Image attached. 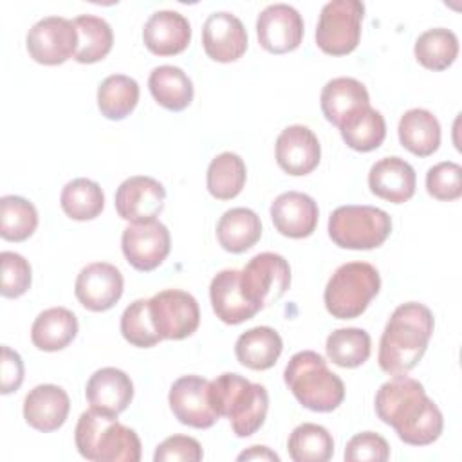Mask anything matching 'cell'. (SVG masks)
<instances>
[{"instance_id":"obj_1","label":"cell","mask_w":462,"mask_h":462,"mask_svg":"<svg viewBox=\"0 0 462 462\" xmlns=\"http://www.w3.org/2000/svg\"><path fill=\"white\" fill-rule=\"evenodd\" d=\"M375 413L410 446L435 442L444 428L439 406L426 395L424 386L406 374L381 384L375 393Z\"/></svg>"},{"instance_id":"obj_11","label":"cell","mask_w":462,"mask_h":462,"mask_svg":"<svg viewBox=\"0 0 462 462\" xmlns=\"http://www.w3.org/2000/svg\"><path fill=\"white\" fill-rule=\"evenodd\" d=\"M29 56L42 65H60L76 56L78 32L72 20L45 16L38 20L25 38Z\"/></svg>"},{"instance_id":"obj_38","label":"cell","mask_w":462,"mask_h":462,"mask_svg":"<svg viewBox=\"0 0 462 462\" xmlns=\"http://www.w3.org/2000/svg\"><path fill=\"white\" fill-rule=\"evenodd\" d=\"M287 449L294 462H327L334 453V440L327 428L303 422L292 430Z\"/></svg>"},{"instance_id":"obj_14","label":"cell","mask_w":462,"mask_h":462,"mask_svg":"<svg viewBox=\"0 0 462 462\" xmlns=\"http://www.w3.org/2000/svg\"><path fill=\"white\" fill-rule=\"evenodd\" d=\"M208 390L209 381L200 375H182L171 384L168 402L180 424L206 430L217 422L218 415L209 404Z\"/></svg>"},{"instance_id":"obj_30","label":"cell","mask_w":462,"mask_h":462,"mask_svg":"<svg viewBox=\"0 0 462 462\" xmlns=\"http://www.w3.org/2000/svg\"><path fill=\"white\" fill-rule=\"evenodd\" d=\"M148 88L153 99L171 112H180L193 101V83L188 74L175 65L155 67L150 72Z\"/></svg>"},{"instance_id":"obj_21","label":"cell","mask_w":462,"mask_h":462,"mask_svg":"<svg viewBox=\"0 0 462 462\" xmlns=\"http://www.w3.org/2000/svg\"><path fill=\"white\" fill-rule=\"evenodd\" d=\"M143 40L150 52L157 56H173L189 45L191 25L179 11H155L144 23Z\"/></svg>"},{"instance_id":"obj_39","label":"cell","mask_w":462,"mask_h":462,"mask_svg":"<svg viewBox=\"0 0 462 462\" xmlns=\"http://www.w3.org/2000/svg\"><path fill=\"white\" fill-rule=\"evenodd\" d=\"M38 227V211L32 202L18 195L0 199V235L9 242L27 240Z\"/></svg>"},{"instance_id":"obj_5","label":"cell","mask_w":462,"mask_h":462,"mask_svg":"<svg viewBox=\"0 0 462 462\" xmlns=\"http://www.w3.org/2000/svg\"><path fill=\"white\" fill-rule=\"evenodd\" d=\"M283 381L298 402L312 411L328 413L345 399V384L327 361L312 350L296 352L283 372Z\"/></svg>"},{"instance_id":"obj_43","label":"cell","mask_w":462,"mask_h":462,"mask_svg":"<svg viewBox=\"0 0 462 462\" xmlns=\"http://www.w3.org/2000/svg\"><path fill=\"white\" fill-rule=\"evenodd\" d=\"M390 457V446L384 437L374 431H363L354 435L345 448L346 462H384Z\"/></svg>"},{"instance_id":"obj_27","label":"cell","mask_w":462,"mask_h":462,"mask_svg":"<svg viewBox=\"0 0 462 462\" xmlns=\"http://www.w3.org/2000/svg\"><path fill=\"white\" fill-rule=\"evenodd\" d=\"M283 350L280 334L271 327H254L242 332L235 343V354L240 365L251 370L273 368Z\"/></svg>"},{"instance_id":"obj_16","label":"cell","mask_w":462,"mask_h":462,"mask_svg":"<svg viewBox=\"0 0 462 462\" xmlns=\"http://www.w3.org/2000/svg\"><path fill=\"white\" fill-rule=\"evenodd\" d=\"M164 186L146 175L125 179L116 191V211L123 220L144 222L153 220L164 208Z\"/></svg>"},{"instance_id":"obj_4","label":"cell","mask_w":462,"mask_h":462,"mask_svg":"<svg viewBox=\"0 0 462 462\" xmlns=\"http://www.w3.org/2000/svg\"><path fill=\"white\" fill-rule=\"evenodd\" d=\"M74 440L79 455L94 462H139L141 440L132 428L117 417H108L92 408L78 419Z\"/></svg>"},{"instance_id":"obj_17","label":"cell","mask_w":462,"mask_h":462,"mask_svg":"<svg viewBox=\"0 0 462 462\" xmlns=\"http://www.w3.org/2000/svg\"><path fill=\"white\" fill-rule=\"evenodd\" d=\"M202 47L215 61H236L247 51V32L244 23L227 11L211 13L202 27Z\"/></svg>"},{"instance_id":"obj_9","label":"cell","mask_w":462,"mask_h":462,"mask_svg":"<svg viewBox=\"0 0 462 462\" xmlns=\"http://www.w3.org/2000/svg\"><path fill=\"white\" fill-rule=\"evenodd\" d=\"M240 285L245 298L254 307H269L276 303L291 285L289 262L276 253H260L240 271Z\"/></svg>"},{"instance_id":"obj_13","label":"cell","mask_w":462,"mask_h":462,"mask_svg":"<svg viewBox=\"0 0 462 462\" xmlns=\"http://www.w3.org/2000/svg\"><path fill=\"white\" fill-rule=\"evenodd\" d=\"M303 18L289 4H271L256 18L260 45L273 54H285L303 40Z\"/></svg>"},{"instance_id":"obj_19","label":"cell","mask_w":462,"mask_h":462,"mask_svg":"<svg viewBox=\"0 0 462 462\" xmlns=\"http://www.w3.org/2000/svg\"><path fill=\"white\" fill-rule=\"evenodd\" d=\"M85 395L94 411L117 417L134 399V383L123 370L105 366L90 375Z\"/></svg>"},{"instance_id":"obj_26","label":"cell","mask_w":462,"mask_h":462,"mask_svg":"<svg viewBox=\"0 0 462 462\" xmlns=\"http://www.w3.org/2000/svg\"><path fill=\"white\" fill-rule=\"evenodd\" d=\"M78 334V318L65 307H51L40 312L31 327V341L45 352H58L69 346Z\"/></svg>"},{"instance_id":"obj_2","label":"cell","mask_w":462,"mask_h":462,"mask_svg":"<svg viewBox=\"0 0 462 462\" xmlns=\"http://www.w3.org/2000/svg\"><path fill=\"white\" fill-rule=\"evenodd\" d=\"M431 310L417 301L399 305L381 336L377 361L384 374L404 375L422 359L433 334Z\"/></svg>"},{"instance_id":"obj_34","label":"cell","mask_w":462,"mask_h":462,"mask_svg":"<svg viewBox=\"0 0 462 462\" xmlns=\"http://www.w3.org/2000/svg\"><path fill=\"white\" fill-rule=\"evenodd\" d=\"M72 22L78 32V49L74 56L78 63H96L112 51L114 32L106 20L92 14H81Z\"/></svg>"},{"instance_id":"obj_37","label":"cell","mask_w":462,"mask_h":462,"mask_svg":"<svg viewBox=\"0 0 462 462\" xmlns=\"http://www.w3.org/2000/svg\"><path fill=\"white\" fill-rule=\"evenodd\" d=\"M325 348L328 359L334 365L341 368H356L370 357L372 339L370 334L363 328H337L328 334Z\"/></svg>"},{"instance_id":"obj_20","label":"cell","mask_w":462,"mask_h":462,"mask_svg":"<svg viewBox=\"0 0 462 462\" xmlns=\"http://www.w3.org/2000/svg\"><path fill=\"white\" fill-rule=\"evenodd\" d=\"M271 218L276 231L289 238L310 236L318 226L316 200L301 191H285L271 204Z\"/></svg>"},{"instance_id":"obj_18","label":"cell","mask_w":462,"mask_h":462,"mask_svg":"<svg viewBox=\"0 0 462 462\" xmlns=\"http://www.w3.org/2000/svg\"><path fill=\"white\" fill-rule=\"evenodd\" d=\"M321 159V146L316 134L303 125L283 128L276 139V162L294 177L310 173Z\"/></svg>"},{"instance_id":"obj_25","label":"cell","mask_w":462,"mask_h":462,"mask_svg":"<svg viewBox=\"0 0 462 462\" xmlns=\"http://www.w3.org/2000/svg\"><path fill=\"white\" fill-rule=\"evenodd\" d=\"M319 101L325 119L339 128L350 114L370 105V96L361 81L341 76L325 83Z\"/></svg>"},{"instance_id":"obj_41","label":"cell","mask_w":462,"mask_h":462,"mask_svg":"<svg viewBox=\"0 0 462 462\" xmlns=\"http://www.w3.org/2000/svg\"><path fill=\"white\" fill-rule=\"evenodd\" d=\"M426 189L437 200H457L462 195V168L453 161H442L426 173Z\"/></svg>"},{"instance_id":"obj_46","label":"cell","mask_w":462,"mask_h":462,"mask_svg":"<svg viewBox=\"0 0 462 462\" xmlns=\"http://www.w3.org/2000/svg\"><path fill=\"white\" fill-rule=\"evenodd\" d=\"M238 460H273V462H280V457L274 451H271L267 446H251L249 449H245L238 455Z\"/></svg>"},{"instance_id":"obj_8","label":"cell","mask_w":462,"mask_h":462,"mask_svg":"<svg viewBox=\"0 0 462 462\" xmlns=\"http://www.w3.org/2000/svg\"><path fill=\"white\" fill-rule=\"evenodd\" d=\"M365 4L359 0H332L319 13L316 27L318 47L332 56L352 52L361 38Z\"/></svg>"},{"instance_id":"obj_42","label":"cell","mask_w":462,"mask_h":462,"mask_svg":"<svg viewBox=\"0 0 462 462\" xmlns=\"http://www.w3.org/2000/svg\"><path fill=\"white\" fill-rule=\"evenodd\" d=\"M2 296L5 298H20L31 287V265L29 262L13 251H2Z\"/></svg>"},{"instance_id":"obj_28","label":"cell","mask_w":462,"mask_h":462,"mask_svg":"<svg viewBox=\"0 0 462 462\" xmlns=\"http://www.w3.org/2000/svg\"><path fill=\"white\" fill-rule=\"evenodd\" d=\"M399 141L401 144L419 157L435 153L440 146V125L439 119L424 108H411L399 119Z\"/></svg>"},{"instance_id":"obj_24","label":"cell","mask_w":462,"mask_h":462,"mask_svg":"<svg viewBox=\"0 0 462 462\" xmlns=\"http://www.w3.org/2000/svg\"><path fill=\"white\" fill-rule=\"evenodd\" d=\"M70 410V399L61 386L38 384L23 401L25 422L43 433L54 431L63 426Z\"/></svg>"},{"instance_id":"obj_29","label":"cell","mask_w":462,"mask_h":462,"mask_svg":"<svg viewBox=\"0 0 462 462\" xmlns=\"http://www.w3.org/2000/svg\"><path fill=\"white\" fill-rule=\"evenodd\" d=\"M262 236L260 217L249 208L227 209L217 224V238L227 253H244Z\"/></svg>"},{"instance_id":"obj_40","label":"cell","mask_w":462,"mask_h":462,"mask_svg":"<svg viewBox=\"0 0 462 462\" xmlns=\"http://www.w3.org/2000/svg\"><path fill=\"white\" fill-rule=\"evenodd\" d=\"M121 334L123 337L139 348L155 346L161 341L157 334L152 316H150V300H135L132 301L121 314Z\"/></svg>"},{"instance_id":"obj_15","label":"cell","mask_w":462,"mask_h":462,"mask_svg":"<svg viewBox=\"0 0 462 462\" xmlns=\"http://www.w3.org/2000/svg\"><path fill=\"white\" fill-rule=\"evenodd\" d=\"M123 274L116 265L106 262H94L79 271L74 292L85 309L92 312H103L119 301L123 296Z\"/></svg>"},{"instance_id":"obj_10","label":"cell","mask_w":462,"mask_h":462,"mask_svg":"<svg viewBox=\"0 0 462 462\" xmlns=\"http://www.w3.org/2000/svg\"><path fill=\"white\" fill-rule=\"evenodd\" d=\"M150 316L161 339H184L200 323L197 300L180 289H166L150 298Z\"/></svg>"},{"instance_id":"obj_22","label":"cell","mask_w":462,"mask_h":462,"mask_svg":"<svg viewBox=\"0 0 462 462\" xmlns=\"http://www.w3.org/2000/svg\"><path fill=\"white\" fill-rule=\"evenodd\" d=\"M417 177L415 170L404 159L392 155L379 159L368 171L370 191L393 204L410 200L415 193Z\"/></svg>"},{"instance_id":"obj_45","label":"cell","mask_w":462,"mask_h":462,"mask_svg":"<svg viewBox=\"0 0 462 462\" xmlns=\"http://www.w3.org/2000/svg\"><path fill=\"white\" fill-rule=\"evenodd\" d=\"M0 375H2V393L7 395L16 392L23 381V361L20 354L7 345L2 346V361H0Z\"/></svg>"},{"instance_id":"obj_3","label":"cell","mask_w":462,"mask_h":462,"mask_svg":"<svg viewBox=\"0 0 462 462\" xmlns=\"http://www.w3.org/2000/svg\"><path fill=\"white\" fill-rule=\"evenodd\" d=\"M209 404L218 417H227L236 437H251L267 417L269 395L265 386L226 372L209 383Z\"/></svg>"},{"instance_id":"obj_31","label":"cell","mask_w":462,"mask_h":462,"mask_svg":"<svg viewBox=\"0 0 462 462\" xmlns=\"http://www.w3.org/2000/svg\"><path fill=\"white\" fill-rule=\"evenodd\" d=\"M339 132L346 146L356 152H372L379 148L386 137V123L381 112L363 106L350 114L341 125Z\"/></svg>"},{"instance_id":"obj_35","label":"cell","mask_w":462,"mask_h":462,"mask_svg":"<svg viewBox=\"0 0 462 462\" xmlns=\"http://www.w3.org/2000/svg\"><path fill=\"white\" fill-rule=\"evenodd\" d=\"M61 209L72 220H92L105 208V195L96 180L78 177L67 182L60 195Z\"/></svg>"},{"instance_id":"obj_32","label":"cell","mask_w":462,"mask_h":462,"mask_svg":"<svg viewBox=\"0 0 462 462\" xmlns=\"http://www.w3.org/2000/svg\"><path fill=\"white\" fill-rule=\"evenodd\" d=\"M139 101V85L125 74L106 76L97 87V108L112 121L125 119L134 112Z\"/></svg>"},{"instance_id":"obj_6","label":"cell","mask_w":462,"mask_h":462,"mask_svg":"<svg viewBox=\"0 0 462 462\" xmlns=\"http://www.w3.org/2000/svg\"><path fill=\"white\" fill-rule=\"evenodd\" d=\"M381 289L379 271L368 262L339 265L325 287V307L337 319L361 316Z\"/></svg>"},{"instance_id":"obj_12","label":"cell","mask_w":462,"mask_h":462,"mask_svg":"<svg viewBox=\"0 0 462 462\" xmlns=\"http://www.w3.org/2000/svg\"><path fill=\"white\" fill-rule=\"evenodd\" d=\"M171 247V238L168 227L153 220L144 222H132L125 227L121 236V249L126 262L143 273L153 271L159 267Z\"/></svg>"},{"instance_id":"obj_44","label":"cell","mask_w":462,"mask_h":462,"mask_svg":"<svg viewBox=\"0 0 462 462\" xmlns=\"http://www.w3.org/2000/svg\"><path fill=\"white\" fill-rule=\"evenodd\" d=\"M202 448L197 439L188 437V435H173L164 439L155 453L153 460L155 462H170V460H182V462H199L202 460Z\"/></svg>"},{"instance_id":"obj_7","label":"cell","mask_w":462,"mask_h":462,"mask_svg":"<svg viewBox=\"0 0 462 462\" xmlns=\"http://www.w3.org/2000/svg\"><path fill=\"white\" fill-rule=\"evenodd\" d=\"M392 233L390 215L375 206H339L330 213L328 236L343 249H374Z\"/></svg>"},{"instance_id":"obj_23","label":"cell","mask_w":462,"mask_h":462,"mask_svg":"<svg viewBox=\"0 0 462 462\" xmlns=\"http://www.w3.org/2000/svg\"><path fill=\"white\" fill-rule=\"evenodd\" d=\"M209 300L217 318L227 325L244 323L260 310L245 298L240 285V271L236 269H224L213 276Z\"/></svg>"},{"instance_id":"obj_33","label":"cell","mask_w":462,"mask_h":462,"mask_svg":"<svg viewBox=\"0 0 462 462\" xmlns=\"http://www.w3.org/2000/svg\"><path fill=\"white\" fill-rule=\"evenodd\" d=\"M245 177L247 170L242 157L233 152H222L208 166V191L218 200H231L242 191Z\"/></svg>"},{"instance_id":"obj_36","label":"cell","mask_w":462,"mask_h":462,"mask_svg":"<svg viewBox=\"0 0 462 462\" xmlns=\"http://www.w3.org/2000/svg\"><path fill=\"white\" fill-rule=\"evenodd\" d=\"M413 52L422 67L430 70H444L458 56V38L446 27L428 29L419 34Z\"/></svg>"}]
</instances>
